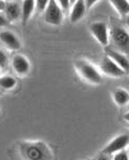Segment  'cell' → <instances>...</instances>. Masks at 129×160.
Here are the masks:
<instances>
[{
	"label": "cell",
	"instance_id": "27",
	"mask_svg": "<svg viewBox=\"0 0 129 160\" xmlns=\"http://www.w3.org/2000/svg\"><path fill=\"white\" fill-rule=\"evenodd\" d=\"M5 2H7V1H14V0H4Z\"/></svg>",
	"mask_w": 129,
	"mask_h": 160
},
{
	"label": "cell",
	"instance_id": "6",
	"mask_svg": "<svg viewBox=\"0 0 129 160\" xmlns=\"http://www.w3.org/2000/svg\"><path fill=\"white\" fill-rule=\"evenodd\" d=\"M129 144V135L128 134H122L114 138L112 141H110L103 150L102 154L104 156L113 155L114 153L119 152L121 150H125Z\"/></svg>",
	"mask_w": 129,
	"mask_h": 160
},
{
	"label": "cell",
	"instance_id": "9",
	"mask_svg": "<svg viewBox=\"0 0 129 160\" xmlns=\"http://www.w3.org/2000/svg\"><path fill=\"white\" fill-rule=\"evenodd\" d=\"M86 11H87V8H86L84 0H76L71 4V11L69 15L71 23H77V22H79L80 20L84 18Z\"/></svg>",
	"mask_w": 129,
	"mask_h": 160
},
{
	"label": "cell",
	"instance_id": "11",
	"mask_svg": "<svg viewBox=\"0 0 129 160\" xmlns=\"http://www.w3.org/2000/svg\"><path fill=\"white\" fill-rule=\"evenodd\" d=\"M3 12L8 22H15L21 16V8H20V5L17 3L15 0L5 2Z\"/></svg>",
	"mask_w": 129,
	"mask_h": 160
},
{
	"label": "cell",
	"instance_id": "7",
	"mask_svg": "<svg viewBox=\"0 0 129 160\" xmlns=\"http://www.w3.org/2000/svg\"><path fill=\"white\" fill-rule=\"evenodd\" d=\"M100 68H101V72L103 74H105V75H107L109 77H114V78L122 77L126 74L125 71L120 68L119 65L107 55L102 59L101 64H100Z\"/></svg>",
	"mask_w": 129,
	"mask_h": 160
},
{
	"label": "cell",
	"instance_id": "14",
	"mask_svg": "<svg viewBox=\"0 0 129 160\" xmlns=\"http://www.w3.org/2000/svg\"><path fill=\"white\" fill-rule=\"evenodd\" d=\"M112 98L116 104L119 107H125L129 103V93L124 88H117L112 94Z\"/></svg>",
	"mask_w": 129,
	"mask_h": 160
},
{
	"label": "cell",
	"instance_id": "22",
	"mask_svg": "<svg viewBox=\"0 0 129 160\" xmlns=\"http://www.w3.org/2000/svg\"><path fill=\"white\" fill-rule=\"evenodd\" d=\"M99 1H100V0H84L87 10H88V8H91L93 7H94V5L98 3Z\"/></svg>",
	"mask_w": 129,
	"mask_h": 160
},
{
	"label": "cell",
	"instance_id": "25",
	"mask_svg": "<svg viewBox=\"0 0 129 160\" xmlns=\"http://www.w3.org/2000/svg\"><path fill=\"white\" fill-rule=\"evenodd\" d=\"M126 24H127V27L129 28V15H127V18H126Z\"/></svg>",
	"mask_w": 129,
	"mask_h": 160
},
{
	"label": "cell",
	"instance_id": "16",
	"mask_svg": "<svg viewBox=\"0 0 129 160\" xmlns=\"http://www.w3.org/2000/svg\"><path fill=\"white\" fill-rule=\"evenodd\" d=\"M17 85V80L12 76L0 77V88L4 90H12Z\"/></svg>",
	"mask_w": 129,
	"mask_h": 160
},
{
	"label": "cell",
	"instance_id": "10",
	"mask_svg": "<svg viewBox=\"0 0 129 160\" xmlns=\"http://www.w3.org/2000/svg\"><path fill=\"white\" fill-rule=\"evenodd\" d=\"M0 41L12 51H17L21 48V41L15 34L13 32H10V31L0 32Z\"/></svg>",
	"mask_w": 129,
	"mask_h": 160
},
{
	"label": "cell",
	"instance_id": "12",
	"mask_svg": "<svg viewBox=\"0 0 129 160\" xmlns=\"http://www.w3.org/2000/svg\"><path fill=\"white\" fill-rule=\"evenodd\" d=\"M106 54H107V56H109L120 68H123L126 73L129 72V60L127 57H126V55H124L123 53L119 52V51H117V50H113V48H108Z\"/></svg>",
	"mask_w": 129,
	"mask_h": 160
},
{
	"label": "cell",
	"instance_id": "13",
	"mask_svg": "<svg viewBox=\"0 0 129 160\" xmlns=\"http://www.w3.org/2000/svg\"><path fill=\"white\" fill-rule=\"evenodd\" d=\"M20 8H21V16H20V19H21L22 23L26 24L28 22V20L31 19V17L33 16L34 11L36 10L35 0H22V3Z\"/></svg>",
	"mask_w": 129,
	"mask_h": 160
},
{
	"label": "cell",
	"instance_id": "20",
	"mask_svg": "<svg viewBox=\"0 0 129 160\" xmlns=\"http://www.w3.org/2000/svg\"><path fill=\"white\" fill-rule=\"evenodd\" d=\"M63 11H67L70 7V0H57Z\"/></svg>",
	"mask_w": 129,
	"mask_h": 160
},
{
	"label": "cell",
	"instance_id": "21",
	"mask_svg": "<svg viewBox=\"0 0 129 160\" xmlns=\"http://www.w3.org/2000/svg\"><path fill=\"white\" fill-rule=\"evenodd\" d=\"M8 24V20L7 19L4 14H2V12H0V28H4Z\"/></svg>",
	"mask_w": 129,
	"mask_h": 160
},
{
	"label": "cell",
	"instance_id": "4",
	"mask_svg": "<svg viewBox=\"0 0 129 160\" xmlns=\"http://www.w3.org/2000/svg\"><path fill=\"white\" fill-rule=\"evenodd\" d=\"M43 12H44V21L46 23L58 27L63 22V18H64L63 12L64 11L60 7L57 0H50Z\"/></svg>",
	"mask_w": 129,
	"mask_h": 160
},
{
	"label": "cell",
	"instance_id": "28",
	"mask_svg": "<svg viewBox=\"0 0 129 160\" xmlns=\"http://www.w3.org/2000/svg\"><path fill=\"white\" fill-rule=\"evenodd\" d=\"M127 147H128V155H129V144L127 145Z\"/></svg>",
	"mask_w": 129,
	"mask_h": 160
},
{
	"label": "cell",
	"instance_id": "5",
	"mask_svg": "<svg viewBox=\"0 0 129 160\" xmlns=\"http://www.w3.org/2000/svg\"><path fill=\"white\" fill-rule=\"evenodd\" d=\"M89 31L91 35L97 41L99 42V44H101L102 47H107L110 42V33L108 25L103 21H96L93 22L89 25Z\"/></svg>",
	"mask_w": 129,
	"mask_h": 160
},
{
	"label": "cell",
	"instance_id": "23",
	"mask_svg": "<svg viewBox=\"0 0 129 160\" xmlns=\"http://www.w3.org/2000/svg\"><path fill=\"white\" fill-rule=\"evenodd\" d=\"M5 7V1L4 0H0V12H3Z\"/></svg>",
	"mask_w": 129,
	"mask_h": 160
},
{
	"label": "cell",
	"instance_id": "24",
	"mask_svg": "<svg viewBox=\"0 0 129 160\" xmlns=\"http://www.w3.org/2000/svg\"><path fill=\"white\" fill-rule=\"evenodd\" d=\"M123 119H124L125 121L127 122V123H129V112L124 114V116H123Z\"/></svg>",
	"mask_w": 129,
	"mask_h": 160
},
{
	"label": "cell",
	"instance_id": "1",
	"mask_svg": "<svg viewBox=\"0 0 129 160\" xmlns=\"http://www.w3.org/2000/svg\"><path fill=\"white\" fill-rule=\"evenodd\" d=\"M22 154L24 158L31 160H42L51 158V153L42 142H27L22 145Z\"/></svg>",
	"mask_w": 129,
	"mask_h": 160
},
{
	"label": "cell",
	"instance_id": "26",
	"mask_svg": "<svg viewBox=\"0 0 129 160\" xmlns=\"http://www.w3.org/2000/svg\"><path fill=\"white\" fill-rule=\"evenodd\" d=\"M74 1H76V0H70V5H71V4H73V3H74Z\"/></svg>",
	"mask_w": 129,
	"mask_h": 160
},
{
	"label": "cell",
	"instance_id": "2",
	"mask_svg": "<svg viewBox=\"0 0 129 160\" xmlns=\"http://www.w3.org/2000/svg\"><path fill=\"white\" fill-rule=\"evenodd\" d=\"M74 67L83 79L86 81L90 82L93 84H99L102 82V75L101 73L94 68L89 61L85 59H79L74 62Z\"/></svg>",
	"mask_w": 129,
	"mask_h": 160
},
{
	"label": "cell",
	"instance_id": "18",
	"mask_svg": "<svg viewBox=\"0 0 129 160\" xmlns=\"http://www.w3.org/2000/svg\"><path fill=\"white\" fill-rule=\"evenodd\" d=\"M35 2H36V10L41 13L45 10L46 5L50 2V0H35Z\"/></svg>",
	"mask_w": 129,
	"mask_h": 160
},
{
	"label": "cell",
	"instance_id": "19",
	"mask_svg": "<svg viewBox=\"0 0 129 160\" xmlns=\"http://www.w3.org/2000/svg\"><path fill=\"white\" fill-rule=\"evenodd\" d=\"M7 61H8V59H7V54H5L3 51L0 50V68H4L7 65Z\"/></svg>",
	"mask_w": 129,
	"mask_h": 160
},
{
	"label": "cell",
	"instance_id": "8",
	"mask_svg": "<svg viewBox=\"0 0 129 160\" xmlns=\"http://www.w3.org/2000/svg\"><path fill=\"white\" fill-rule=\"evenodd\" d=\"M12 67L13 70L15 71V73H17L20 76H23L30 72L31 63L26 57L17 54L12 59Z\"/></svg>",
	"mask_w": 129,
	"mask_h": 160
},
{
	"label": "cell",
	"instance_id": "17",
	"mask_svg": "<svg viewBox=\"0 0 129 160\" xmlns=\"http://www.w3.org/2000/svg\"><path fill=\"white\" fill-rule=\"evenodd\" d=\"M112 158L114 160H128L129 159V155H128V152H126L125 150H121L119 152L114 153Z\"/></svg>",
	"mask_w": 129,
	"mask_h": 160
},
{
	"label": "cell",
	"instance_id": "3",
	"mask_svg": "<svg viewBox=\"0 0 129 160\" xmlns=\"http://www.w3.org/2000/svg\"><path fill=\"white\" fill-rule=\"evenodd\" d=\"M109 33L116 50L129 56V33L120 25L112 27Z\"/></svg>",
	"mask_w": 129,
	"mask_h": 160
},
{
	"label": "cell",
	"instance_id": "15",
	"mask_svg": "<svg viewBox=\"0 0 129 160\" xmlns=\"http://www.w3.org/2000/svg\"><path fill=\"white\" fill-rule=\"evenodd\" d=\"M114 10L121 16L129 15V0H108Z\"/></svg>",
	"mask_w": 129,
	"mask_h": 160
}]
</instances>
